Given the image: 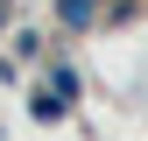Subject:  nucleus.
I'll use <instances>...</instances> for the list:
<instances>
[{
	"instance_id": "obj_2",
	"label": "nucleus",
	"mask_w": 148,
	"mask_h": 141,
	"mask_svg": "<svg viewBox=\"0 0 148 141\" xmlns=\"http://www.w3.org/2000/svg\"><path fill=\"white\" fill-rule=\"evenodd\" d=\"M99 14H106V0H57V21L64 28H92Z\"/></svg>"
},
{
	"instance_id": "obj_4",
	"label": "nucleus",
	"mask_w": 148,
	"mask_h": 141,
	"mask_svg": "<svg viewBox=\"0 0 148 141\" xmlns=\"http://www.w3.org/2000/svg\"><path fill=\"white\" fill-rule=\"evenodd\" d=\"M0 7H7V0H0Z\"/></svg>"
},
{
	"instance_id": "obj_3",
	"label": "nucleus",
	"mask_w": 148,
	"mask_h": 141,
	"mask_svg": "<svg viewBox=\"0 0 148 141\" xmlns=\"http://www.w3.org/2000/svg\"><path fill=\"white\" fill-rule=\"evenodd\" d=\"M0 35H7V7H0Z\"/></svg>"
},
{
	"instance_id": "obj_1",
	"label": "nucleus",
	"mask_w": 148,
	"mask_h": 141,
	"mask_svg": "<svg viewBox=\"0 0 148 141\" xmlns=\"http://www.w3.org/2000/svg\"><path fill=\"white\" fill-rule=\"evenodd\" d=\"M71 106H78V70H71L64 57H49V70L35 78V92H28V113L35 120H71Z\"/></svg>"
}]
</instances>
